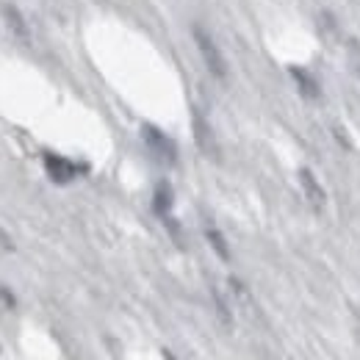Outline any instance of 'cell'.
Returning a JSON list of instances; mask_svg holds the SVG:
<instances>
[{"instance_id":"obj_1","label":"cell","mask_w":360,"mask_h":360,"mask_svg":"<svg viewBox=\"0 0 360 360\" xmlns=\"http://www.w3.org/2000/svg\"><path fill=\"white\" fill-rule=\"evenodd\" d=\"M191 37H194V45L202 56V64L208 67V72L217 78V81H227V58L222 56L219 45L214 42V37L202 28V25H191Z\"/></svg>"},{"instance_id":"obj_2","label":"cell","mask_w":360,"mask_h":360,"mask_svg":"<svg viewBox=\"0 0 360 360\" xmlns=\"http://www.w3.org/2000/svg\"><path fill=\"white\" fill-rule=\"evenodd\" d=\"M141 139H144L147 153H150L155 161L169 164V167L178 164V144L164 134V131H158L155 125H141Z\"/></svg>"},{"instance_id":"obj_3","label":"cell","mask_w":360,"mask_h":360,"mask_svg":"<svg viewBox=\"0 0 360 360\" xmlns=\"http://www.w3.org/2000/svg\"><path fill=\"white\" fill-rule=\"evenodd\" d=\"M42 164H45L47 178L53 180V183H58V186H67V183H72L78 175L86 172L84 164H75V161H70V158H64L58 153H45L42 155Z\"/></svg>"},{"instance_id":"obj_4","label":"cell","mask_w":360,"mask_h":360,"mask_svg":"<svg viewBox=\"0 0 360 360\" xmlns=\"http://www.w3.org/2000/svg\"><path fill=\"white\" fill-rule=\"evenodd\" d=\"M300 186H302V197L308 200V205L314 208L316 214H321L327 208V191H324V186L319 183V178L308 167L300 169Z\"/></svg>"},{"instance_id":"obj_5","label":"cell","mask_w":360,"mask_h":360,"mask_svg":"<svg viewBox=\"0 0 360 360\" xmlns=\"http://www.w3.org/2000/svg\"><path fill=\"white\" fill-rule=\"evenodd\" d=\"M0 11H3V22H6L8 34H14L20 42H31V28H28V22H25L22 11H20L14 3H6Z\"/></svg>"},{"instance_id":"obj_6","label":"cell","mask_w":360,"mask_h":360,"mask_svg":"<svg viewBox=\"0 0 360 360\" xmlns=\"http://www.w3.org/2000/svg\"><path fill=\"white\" fill-rule=\"evenodd\" d=\"M288 75L294 78L297 89H300V94H302L305 100H319V97H321V86H319V81H316L308 70H302V67H288Z\"/></svg>"},{"instance_id":"obj_7","label":"cell","mask_w":360,"mask_h":360,"mask_svg":"<svg viewBox=\"0 0 360 360\" xmlns=\"http://www.w3.org/2000/svg\"><path fill=\"white\" fill-rule=\"evenodd\" d=\"M172 205H175L172 186H169L167 180H161V183L155 186V191H153V211H155V217H161V219L172 217Z\"/></svg>"},{"instance_id":"obj_8","label":"cell","mask_w":360,"mask_h":360,"mask_svg":"<svg viewBox=\"0 0 360 360\" xmlns=\"http://www.w3.org/2000/svg\"><path fill=\"white\" fill-rule=\"evenodd\" d=\"M194 139H197V144H200V150H202L205 155H214V153H217L214 131H211V125L205 122V117H202L200 111H194Z\"/></svg>"},{"instance_id":"obj_9","label":"cell","mask_w":360,"mask_h":360,"mask_svg":"<svg viewBox=\"0 0 360 360\" xmlns=\"http://www.w3.org/2000/svg\"><path fill=\"white\" fill-rule=\"evenodd\" d=\"M205 238L211 244V250L222 258V261H230V247H227V238L222 236V230L214 225H205Z\"/></svg>"},{"instance_id":"obj_10","label":"cell","mask_w":360,"mask_h":360,"mask_svg":"<svg viewBox=\"0 0 360 360\" xmlns=\"http://www.w3.org/2000/svg\"><path fill=\"white\" fill-rule=\"evenodd\" d=\"M211 297H214V308H217V316H219V321L230 327L233 324V314H230V305H227V300L217 291V288H211Z\"/></svg>"},{"instance_id":"obj_11","label":"cell","mask_w":360,"mask_h":360,"mask_svg":"<svg viewBox=\"0 0 360 360\" xmlns=\"http://www.w3.org/2000/svg\"><path fill=\"white\" fill-rule=\"evenodd\" d=\"M347 58H349L352 72L360 78V39H347Z\"/></svg>"},{"instance_id":"obj_12","label":"cell","mask_w":360,"mask_h":360,"mask_svg":"<svg viewBox=\"0 0 360 360\" xmlns=\"http://www.w3.org/2000/svg\"><path fill=\"white\" fill-rule=\"evenodd\" d=\"M0 300H3V305H8V308H17V297L6 288V285H0Z\"/></svg>"},{"instance_id":"obj_13","label":"cell","mask_w":360,"mask_h":360,"mask_svg":"<svg viewBox=\"0 0 360 360\" xmlns=\"http://www.w3.org/2000/svg\"><path fill=\"white\" fill-rule=\"evenodd\" d=\"M333 134H335V139L341 141V147H344V150H349V136H344L341 128H333Z\"/></svg>"},{"instance_id":"obj_14","label":"cell","mask_w":360,"mask_h":360,"mask_svg":"<svg viewBox=\"0 0 360 360\" xmlns=\"http://www.w3.org/2000/svg\"><path fill=\"white\" fill-rule=\"evenodd\" d=\"M164 360H175V355H172L169 349H164Z\"/></svg>"}]
</instances>
